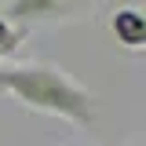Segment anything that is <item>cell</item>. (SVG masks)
Masks as SVG:
<instances>
[{
	"label": "cell",
	"mask_w": 146,
	"mask_h": 146,
	"mask_svg": "<svg viewBox=\"0 0 146 146\" xmlns=\"http://www.w3.org/2000/svg\"><path fill=\"white\" fill-rule=\"evenodd\" d=\"M0 91H7L15 102H22L33 113H48V117L70 121L77 128H88L95 121V95L55 62L4 66L0 70Z\"/></svg>",
	"instance_id": "1"
},
{
	"label": "cell",
	"mask_w": 146,
	"mask_h": 146,
	"mask_svg": "<svg viewBox=\"0 0 146 146\" xmlns=\"http://www.w3.org/2000/svg\"><path fill=\"white\" fill-rule=\"evenodd\" d=\"M18 40H22V29H15L7 18L0 15V55H15Z\"/></svg>",
	"instance_id": "4"
},
{
	"label": "cell",
	"mask_w": 146,
	"mask_h": 146,
	"mask_svg": "<svg viewBox=\"0 0 146 146\" xmlns=\"http://www.w3.org/2000/svg\"><path fill=\"white\" fill-rule=\"evenodd\" d=\"M91 7V0H11L4 18L18 26H33V22H70L80 18Z\"/></svg>",
	"instance_id": "2"
},
{
	"label": "cell",
	"mask_w": 146,
	"mask_h": 146,
	"mask_svg": "<svg viewBox=\"0 0 146 146\" xmlns=\"http://www.w3.org/2000/svg\"><path fill=\"white\" fill-rule=\"evenodd\" d=\"M110 33L117 36V44L128 51H143L146 48V4H128L110 15Z\"/></svg>",
	"instance_id": "3"
}]
</instances>
